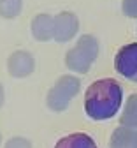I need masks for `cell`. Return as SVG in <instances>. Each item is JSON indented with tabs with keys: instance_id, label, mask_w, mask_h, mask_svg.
<instances>
[{
	"instance_id": "6da1fadb",
	"label": "cell",
	"mask_w": 137,
	"mask_h": 148,
	"mask_svg": "<svg viewBox=\"0 0 137 148\" xmlns=\"http://www.w3.org/2000/svg\"><path fill=\"white\" fill-rule=\"evenodd\" d=\"M121 102H123L121 85L111 78L93 81L85 94V111L91 120L97 122L112 118L120 111Z\"/></svg>"
},
{
	"instance_id": "7a4b0ae2",
	"label": "cell",
	"mask_w": 137,
	"mask_h": 148,
	"mask_svg": "<svg viewBox=\"0 0 137 148\" xmlns=\"http://www.w3.org/2000/svg\"><path fill=\"white\" fill-rule=\"evenodd\" d=\"M97 55H99V41L93 35H81L77 39L76 46L67 51L65 65L70 71L85 74L90 71V67L97 60Z\"/></svg>"
},
{
	"instance_id": "3957f363",
	"label": "cell",
	"mask_w": 137,
	"mask_h": 148,
	"mask_svg": "<svg viewBox=\"0 0 137 148\" xmlns=\"http://www.w3.org/2000/svg\"><path fill=\"white\" fill-rule=\"evenodd\" d=\"M81 90V81L79 78L76 76H62L60 79L56 81V85L48 92V97H46V102H48V108L55 113H60V111H65L70 104V101L79 94Z\"/></svg>"
},
{
	"instance_id": "277c9868",
	"label": "cell",
	"mask_w": 137,
	"mask_h": 148,
	"mask_svg": "<svg viewBox=\"0 0 137 148\" xmlns=\"http://www.w3.org/2000/svg\"><path fill=\"white\" fill-rule=\"evenodd\" d=\"M114 69L123 78L137 83V42L120 48L114 57Z\"/></svg>"
},
{
	"instance_id": "5b68a950",
	"label": "cell",
	"mask_w": 137,
	"mask_h": 148,
	"mask_svg": "<svg viewBox=\"0 0 137 148\" xmlns=\"http://www.w3.org/2000/svg\"><path fill=\"white\" fill-rule=\"evenodd\" d=\"M55 21V34H53V39L56 42H67L70 41L72 37L77 34L79 30V20L74 12H60L53 18Z\"/></svg>"
},
{
	"instance_id": "8992f818",
	"label": "cell",
	"mask_w": 137,
	"mask_h": 148,
	"mask_svg": "<svg viewBox=\"0 0 137 148\" xmlns=\"http://www.w3.org/2000/svg\"><path fill=\"white\" fill-rule=\"evenodd\" d=\"M35 69V60L28 51H14L7 58V71L12 78H27Z\"/></svg>"
},
{
	"instance_id": "52a82bcc",
	"label": "cell",
	"mask_w": 137,
	"mask_h": 148,
	"mask_svg": "<svg viewBox=\"0 0 137 148\" xmlns=\"http://www.w3.org/2000/svg\"><path fill=\"white\" fill-rule=\"evenodd\" d=\"M32 34L37 41L46 42L53 39L55 34V21L49 14H37L32 20Z\"/></svg>"
},
{
	"instance_id": "ba28073f",
	"label": "cell",
	"mask_w": 137,
	"mask_h": 148,
	"mask_svg": "<svg viewBox=\"0 0 137 148\" xmlns=\"http://www.w3.org/2000/svg\"><path fill=\"white\" fill-rule=\"evenodd\" d=\"M112 148H137V129L132 127H118L111 136Z\"/></svg>"
},
{
	"instance_id": "9c48e42d",
	"label": "cell",
	"mask_w": 137,
	"mask_h": 148,
	"mask_svg": "<svg viewBox=\"0 0 137 148\" xmlns=\"http://www.w3.org/2000/svg\"><path fill=\"white\" fill-rule=\"evenodd\" d=\"M55 148H97V143L83 132H74L62 138L55 145Z\"/></svg>"
},
{
	"instance_id": "30bf717a",
	"label": "cell",
	"mask_w": 137,
	"mask_h": 148,
	"mask_svg": "<svg viewBox=\"0 0 137 148\" xmlns=\"http://www.w3.org/2000/svg\"><path fill=\"white\" fill-rule=\"evenodd\" d=\"M120 123L125 125V127L137 129V94H132L127 99L125 111H123V115L120 118Z\"/></svg>"
},
{
	"instance_id": "8fae6325",
	"label": "cell",
	"mask_w": 137,
	"mask_h": 148,
	"mask_svg": "<svg viewBox=\"0 0 137 148\" xmlns=\"http://www.w3.org/2000/svg\"><path fill=\"white\" fill-rule=\"evenodd\" d=\"M23 0H0V16L5 20H12L21 14Z\"/></svg>"
},
{
	"instance_id": "7c38bea8",
	"label": "cell",
	"mask_w": 137,
	"mask_h": 148,
	"mask_svg": "<svg viewBox=\"0 0 137 148\" xmlns=\"http://www.w3.org/2000/svg\"><path fill=\"white\" fill-rule=\"evenodd\" d=\"M4 148H32V143L27 139V138H21V136H16V138H11Z\"/></svg>"
},
{
	"instance_id": "4fadbf2b",
	"label": "cell",
	"mask_w": 137,
	"mask_h": 148,
	"mask_svg": "<svg viewBox=\"0 0 137 148\" xmlns=\"http://www.w3.org/2000/svg\"><path fill=\"white\" fill-rule=\"evenodd\" d=\"M121 9L123 14H127L128 18H137V0H123Z\"/></svg>"
},
{
	"instance_id": "5bb4252c",
	"label": "cell",
	"mask_w": 137,
	"mask_h": 148,
	"mask_svg": "<svg viewBox=\"0 0 137 148\" xmlns=\"http://www.w3.org/2000/svg\"><path fill=\"white\" fill-rule=\"evenodd\" d=\"M4 99H5V94H4V86L0 85V108H2V104H4Z\"/></svg>"
},
{
	"instance_id": "9a60e30c",
	"label": "cell",
	"mask_w": 137,
	"mask_h": 148,
	"mask_svg": "<svg viewBox=\"0 0 137 148\" xmlns=\"http://www.w3.org/2000/svg\"><path fill=\"white\" fill-rule=\"evenodd\" d=\"M0 143H2V134H0Z\"/></svg>"
},
{
	"instance_id": "2e32d148",
	"label": "cell",
	"mask_w": 137,
	"mask_h": 148,
	"mask_svg": "<svg viewBox=\"0 0 137 148\" xmlns=\"http://www.w3.org/2000/svg\"><path fill=\"white\" fill-rule=\"evenodd\" d=\"M111 148H112V146H111Z\"/></svg>"
}]
</instances>
